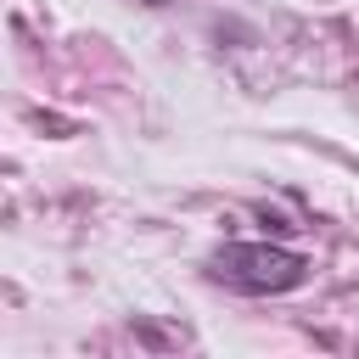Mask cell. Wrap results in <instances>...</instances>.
I'll return each instance as SVG.
<instances>
[{
  "label": "cell",
  "mask_w": 359,
  "mask_h": 359,
  "mask_svg": "<svg viewBox=\"0 0 359 359\" xmlns=\"http://www.w3.org/2000/svg\"><path fill=\"white\" fill-rule=\"evenodd\" d=\"M208 275H213L219 286H230V292L269 297V292L303 286L309 258L292 252V247H275V241H224V247L208 258Z\"/></svg>",
  "instance_id": "obj_1"
},
{
  "label": "cell",
  "mask_w": 359,
  "mask_h": 359,
  "mask_svg": "<svg viewBox=\"0 0 359 359\" xmlns=\"http://www.w3.org/2000/svg\"><path fill=\"white\" fill-rule=\"evenodd\" d=\"M140 6H168V0H140Z\"/></svg>",
  "instance_id": "obj_2"
}]
</instances>
